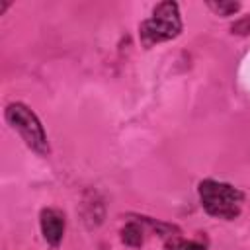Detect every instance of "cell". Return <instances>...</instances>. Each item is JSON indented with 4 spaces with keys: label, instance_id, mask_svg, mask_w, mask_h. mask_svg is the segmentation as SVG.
<instances>
[{
    "label": "cell",
    "instance_id": "cell-1",
    "mask_svg": "<svg viewBox=\"0 0 250 250\" xmlns=\"http://www.w3.org/2000/svg\"><path fill=\"white\" fill-rule=\"evenodd\" d=\"M197 195L201 209L213 219L234 221L242 213L244 191L229 182L205 178L197 184Z\"/></svg>",
    "mask_w": 250,
    "mask_h": 250
},
{
    "label": "cell",
    "instance_id": "cell-2",
    "mask_svg": "<svg viewBox=\"0 0 250 250\" xmlns=\"http://www.w3.org/2000/svg\"><path fill=\"white\" fill-rule=\"evenodd\" d=\"M184 29L182 23V14H180V6L178 2L166 0V2H158L152 8V14L141 21L139 25V39L141 45L150 49L158 43H166L176 39Z\"/></svg>",
    "mask_w": 250,
    "mask_h": 250
},
{
    "label": "cell",
    "instance_id": "cell-3",
    "mask_svg": "<svg viewBox=\"0 0 250 250\" xmlns=\"http://www.w3.org/2000/svg\"><path fill=\"white\" fill-rule=\"evenodd\" d=\"M6 123L20 135V139L25 143L27 148H31L39 156L51 154V143L47 137V131L41 123V119L35 115V111L25 105L23 102H12L4 109Z\"/></svg>",
    "mask_w": 250,
    "mask_h": 250
},
{
    "label": "cell",
    "instance_id": "cell-4",
    "mask_svg": "<svg viewBox=\"0 0 250 250\" xmlns=\"http://www.w3.org/2000/svg\"><path fill=\"white\" fill-rule=\"evenodd\" d=\"M39 227H41V234L43 240L57 248L62 242L64 236V229H66V219L64 213L57 207H43L39 213Z\"/></svg>",
    "mask_w": 250,
    "mask_h": 250
},
{
    "label": "cell",
    "instance_id": "cell-5",
    "mask_svg": "<svg viewBox=\"0 0 250 250\" xmlns=\"http://www.w3.org/2000/svg\"><path fill=\"white\" fill-rule=\"evenodd\" d=\"M121 242L129 248H141L145 242V229L139 221H127L121 229Z\"/></svg>",
    "mask_w": 250,
    "mask_h": 250
},
{
    "label": "cell",
    "instance_id": "cell-6",
    "mask_svg": "<svg viewBox=\"0 0 250 250\" xmlns=\"http://www.w3.org/2000/svg\"><path fill=\"white\" fill-rule=\"evenodd\" d=\"M164 250H207V244L203 240H193V238L186 240L178 234L164 242Z\"/></svg>",
    "mask_w": 250,
    "mask_h": 250
},
{
    "label": "cell",
    "instance_id": "cell-7",
    "mask_svg": "<svg viewBox=\"0 0 250 250\" xmlns=\"http://www.w3.org/2000/svg\"><path fill=\"white\" fill-rule=\"evenodd\" d=\"M207 8L213 10V14L221 16V18H229V16H234L240 10V2H225V0L207 2Z\"/></svg>",
    "mask_w": 250,
    "mask_h": 250
},
{
    "label": "cell",
    "instance_id": "cell-8",
    "mask_svg": "<svg viewBox=\"0 0 250 250\" xmlns=\"http://www.w3.org/2000/svg\"><path fill=\"white\" fill-rule=\"evenodd\" d=\"M230 33L232 35H250V14L248 16H242L238 18L232 25H230Z\"/></svg>",
    "mask_w": 250,
    "mask_h": 250
},
{
    "label": "cell",
    "instance_id": "cell-9",
    "mask_svg": "<svg viewBox=\"0 0 250 250\" xmlns=\"http://www.w3.org/2000/svg\"><path fill=\"white\" fill-rule=\"evenodd\" d=\"M10 6H12V2H8V0H0V16H4V12H6Z\"/></svg>",
    "mask_w": 250,
    "mask_h": 250
}]
</instances>
